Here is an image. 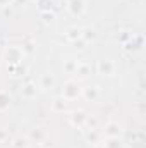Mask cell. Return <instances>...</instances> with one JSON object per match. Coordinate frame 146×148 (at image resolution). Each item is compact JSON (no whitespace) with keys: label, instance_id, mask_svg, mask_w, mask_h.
<instances>
[{"label":"cell","instance_id":"277c9868","mask_svg":"<svg viewBox=\"0 0 146 148\" xmlns=\"http://www.w3.org/2000/svg\"><path fill=\"white\" fill-rule=\"evenodd\" d=\"M115 69H117V66H115V62L112 60V59H100L98 62H96V71L100 76H113L115 74Z\"/></svg>","mask_w":146,"mask_h":148},{"label":"cell","instance_id":"30bf717a","mask_svg":"<svg viewBox=\"0 0 146 148\" xmlns=\"http://www.w3.org/2000/svg\"><path fill=\"white\" fill-rule=\"evenodd\" d=\"M84 140H86L88 145H100L103 138H102V134H100L96 129H86V133H84Z\"/></svg>","mask_w":146,"mask_h":148},{"label":"cell","instance_id":"6da1fadb","mask_svg":"<svg viewBox=\"0 0 146 148\" xmlns=\"http://www.w3.org/2000/svg\"><path fill=\"white\" fill-rule=\"evenodd\" d=\"M26 53L23 52V47H17V45H9L5 50H3V60L9 64V66H17V64H23Z\"/></svg>","mask_w":146,"mask_h":148},{"label":"cell","instance_id":"7402d4cb","mask_svg":"<svg viewBox=\"0 0 146 148\" xmlns=\"http://www.w3.org/2000/svg\"><path fill=\"white\" fill-rule=\"evenodd\" d=\"M41 17H43V21L48 24V23H52V21L55 19V14H53V12H50V10H46V12H41Z\"/></svg>","mask_w":146,"mask_h":148},{"label":"cell","instance_id":"7a4b0ae2","mask_svg":"<svg viewBox=\"0 0 146 148\" xmlns=\"http://www.w3.org/2000/svg\"><path fill=\"white\" fill-rule=\"evenodd\" d=\"M60 97H62L65 102L77 100V98L81 97V86L77 84V81H74V79L65 81L64 86H62V93H60Z\"/></svg>","mask_w":146,"mask_h":148},{"label":"cell","instance_id":"d4e9b609","mask_svg":"<svg viewBox=\"0 0 146 148\" xmlns=\"http://www.w3.org/2000/svg\"><path fill=\"white\" fill-rule=\"evenodd\" d=\"M7 5H12V0H0V9H3Z\"/></svg>","mask_w":146,"mask_h":148},{"label":"cell","instance_id":"5b68a950","mask_svg":"<svg viewBox=\"0 0 146 148\" xmlns=\"http://www.w3.org/2000/svg\"><path fill=\"white\" fill-rule=\"evenodd\" d=\"M122 133H124L122 124H119L117 121H108L105 124V129H103V136L105 138H120Z\"/></svg>","mask_w":146,"mask_h":148},{"label":"cell","instance_id":"52a82bcc","mask_svg":"<svg viewBox=\"0 0 146 148\" xmlns=\"http://www.w3.org/2000/svg\"><path fill=\"white\" fill-rule=\"evenodd\" d=\"M67 10L74 17H81L86 12V2L84 0H67Z\"/></svg>","mask_w":146,"mask_h":148},{"label":"cell","instance_id":"8fae6325","mask_svg":"<svg viewBox=\"0 0 146 148\" xmlns=\"http://www.w3.org/2000/svg\"><path fill=\"white\" fill-rule=\"evenodd\" d=\"M36 93H38V88H36V84H35V83H26V84L23 86V90H21L23 98H28V100L36 98Z\"/></svg>","mask_w":146,"mask_h":148},{"label":"cell","instance_id":"484cf974","mask_svg":"<svg viewBox=\"0 0 146 148\" xmlns=\"http://www.w3.org/2000/svg\"><path fill=\"white\" fill-rule=\"evenodd\" d=\"M5 138H7V133H5V129H0V143H2V141H5Z\"/></svg>","mask_w":146,"mask_h":148},{"label":"cell","instance_id":"3957f363","mask_svg":"<svg viewBox=\"0 0 146 148\" xmlns=\"http://www.w3.org/2000/svg\"><path fill=\"white\" fill-rule=\"evenodd\" d=\"M28 138L31 143H36V145H45L50 138V133H48V127L46 126H35L33 129H29L28 133Z\"/></svg>","mask_w":146,"mask_h":148},{"label":"cell","instance_id":"9c48e42d","mask_svg":"<svg viewBox=\"0 0 146 148\" xmlns=\"http://www.w3.org/2000/svg\"><path fill=\"white\" fill-rule=\"evenodd\" d=\"M86 117H88V114L84 110H74V112H71V115H69V122H71V126L77 127V129H84Z\"/></svg>","mask_w":146,"mask_h":148},{"label":"cell","instance_id":"4fadbf2b","mask_svg":"<svg viewBox=\"0 0 146 148\" xmlns=\"http://www.w3.org/2000/svg\"><path fill=\"white\" fill-rule=\"evenodd\" d=\"M74 74L77 76V79H86V77H89V74H91V67H89L88 64H84V62H79Z\"/></svg>","mask_w":146,"mask_h":148},{"label":"cell","instance_id":"5bb4252c","mask_svg":"<svg viewBox=\"0 0 146 148\" xmlns=\"http://www.w3.org/2000/svg\"><path fill=\"white\" fill-rule=\"evenodd\" d=\"M65 40L67 41H77V40H81V28H77V26H71V28H67L65 29Z\"/></svg>","mask_w":146,"mask_h":148},{"label":"cell","instance_id":"7c38bea8","mask_svg":"<svg viewBox=\"0 0 146 148\" xmlns=\"http://www.w3.org/2000/svg\"><path fill=\"white\" fill-rule=\"evenodd\" d=\"M96 29L95 28H89V26H86V28H81V38L86 41V43H91V41H95L96 40Z\"/></svg>","mask_w":146,"mask_h":148},{"label":"cell","instance_id":"44dd1931","mask_svg":"<svg viewBox=\"0 0 146 148\" xmlns=\"http://www.w3.org/2000/svg\"><path fill=\"white\" fill-rule=\"evenodd\" d=\"M23 52H24L26 55L33 53V52H35V43H31V41H26V43L23 45Z\"/></svg>","mask_w":146,"mask_h":148},{"label":"cell","instance_id":"603a6c76","mask_svg":"<svg viewBox=\"0 0 146 148\" xmlns=\"http://www.w3.org/2000/svg\"><path fill=\"white\" fill-rule=\"evenodd\" d=\"M74 45H76V47H77V48H79V50H84V48H86V45H88V43H86V41H84V40H83V38H81V40H77V41H74Z\"/></svg>","mask_w":146,"mask_h":148},{"label":"cell","instance_id":"e0dca14e","mask_svg":"<svg viewBox=\"0 0 146 148\" xmlns=\"http://www.w3.org/2000/svg\"><path fill=\"white\" fill-rule=\"evenodd\" d=\"M52 110L53 112H65L67 110V102H65L62 97L55 98V100L52 102Z\"/></svg>","mask_w":146,"mask_h":148},{"label":"cell","instance_id":"9a60e30c","mask_svg":"<svg viewBox=\"0 0 146 148\" xmlns=\"http://www.w3.org/2000/svg\"><path fill=\"white\" fill-rule=\"evenodd\" d=\"M31 147V141L28 136H16L12 140V148H29Z\"/></svg>","mask_w":146,"mask_h":148},{"label":"cell","instance_id":"ba28073f","mask_svg":"<svg viewBox=\"0 0 146 148\" xmlns=\"http://www.w3.org/2000/svg\"><path fill=\"white\" fill-rule=\"evenodd\" d=\"M81 97H83L86 102H96V100L100 98V90H98V86H95V84L83 86V88H81Z\"/></svg>","mask_w":146,"mask_h":148},{"label":"cell","instance_id":"ac0fdd59","mask_svg":"<svg viewBox=\"0 0 146 148\" xmlns=\"http://www.w3.org/2000/svg\"><path fill=\"white\" fill-rule=\"evenodd\" d=\"M103 148H124V141L120 138H105Z\"/></svg>","mask_w":146,"mask_h":148},{"label":"cell","instance_id":"2e32d148","mask_svg":"<svg viewBox=\"0 0 146 148\" xmlns=\"http://www.w3.org/2000/svg\"><path fill=\"white\" fill-rule=\"evenodd\" d=\"M10 102H12L10 95H9L7 91L0 90V112H5V110H7V109L10 107Z\"/></svg>","mask_w":146,"mask_h":148},{"label":"cell","instance_id":"cb8c5ba5","mask_svg":"<svg viewBox=\"0 0 146 148\" xmlns=\"http://www.w3.org/2000/svg\"><path fill=\"white\" fill-rule=\"evenodd\" d=\"M2 10H3V16H9V17L14 14V10H12V5H7V7H3Z\"/></svg>","mask_w":146,"mask_h":148},{"label":"cell","instance_id":"4316f807","mask_svg":"<svg viewBox=\"0 0 146 148\" xmlns=\"http://www.w3.org/2000/svg\"><path fill=\"white\" fill-rule=\"evenodd\" d=\"M28 0H12V5H21V3H26Z\"/></svg>","mask_w":146,"mask_h":148},{"label":"cell","instance_id":"8992f818","mask_svg":"<svg viewBox=\"0 0 146 148\" xmlns=\"http://www.w3.org/2000/svg\"><path fill=\"white\" fill-rule=\"evenodd\" d=\"M57 84V77L53 73H43L40 76V81H38V88L43 90V91H48V90H53Z\"/></svg>","mask_w":146,"mask_h":148},{"label":"cell","instance_id":"ffe728a7","mask_svg":"<svg viewBox=\"0 0 146 148\" xmlns=\"http://www.w3.org/2000/svg\"><path fill=\"white\" fill-rule=\"evenodd\" d=\"M98 126V119L95 115H88L86 117V124H84V129H96Z\"/></svg>","mask_w":146,"mask_h":148},{"label":"cell","instance_id":"d6986e66","mask_svg":"<svg viewBox=\"0 0 146 148\" xmlns=\"http://www.w3.org/2000/svg\"><path fill=\"white\" fill-rule=\"evenodd\" d=\"M77 64H79V60H76V59H65L64 64H62V67H64V71H65L67 74H74L76 73Z\"/></svg>","mask_w":146,"mask_h":148}]
</instances>
